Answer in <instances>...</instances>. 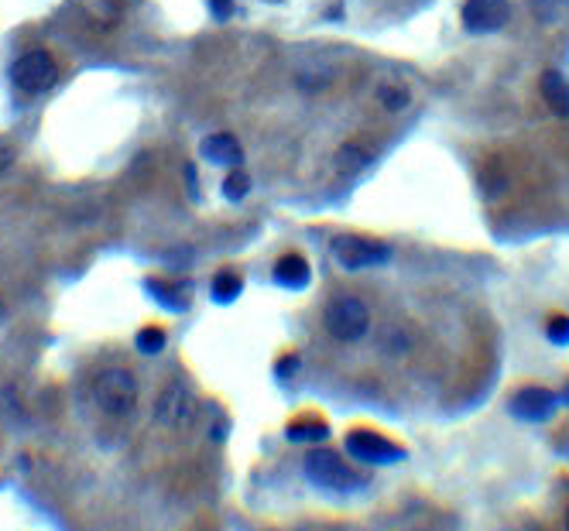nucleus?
<instances>
[{
	"label": "nucleus",
	"instance_id": "nucleus-1",
	"mask_svg": "<svg viewBox=\"0 0 569 531\" xmlns=\"http://www.w3.org/2000/svg\"><path fill=\"white\" fill-rule=\"evenodd\" d=\"M93 401L103 415L110 418H131L138 412V381L127 367H103L100 374L93 377Z\"/></svg>",
	"mask_w": 569,
	"mask_h": 531
},
{
	"label": "nucleus",
	"instance_id": "nucleus-2",
	"mask_svg": "<svg viewBox=\"0 0 569 531\" xmlns=\"http://www.w3.org/2000/svg\"><path fill=\"white\" fill-rule=\"evenodd\" d=\"M302 470H306L312 484L330 490V494H354V490L364 487V477L350 470V466L340 460V453H333V449L326 446H312L306 460H302Z\"/></svg>",
	"mask_w": 569,
	"mask_h": 531
},
{
	"label": "nucleus",
	"instance_id": "nucleus-3",
	"mask_svg": "<svg viewBox=\"0 0 569 531\" xmlns=\"http://www.w3.org/2000/svg\"><path fill=\"white\" fill-rule=\"evenodd\" d=\"M323 326L333 340L340 343H360L371 329V309L357 295H333L323 309Z\"/></svg>",
	"mask_w": 569,
	"mask_h": 531
},
{
	"label": "nucleus",
	"instance_id": "nucleus-4",
	"mask_svg": "<svg viewBox=\"0 0 569 531\" xmlns=\"http://www.w3.org/2000/svg\"><path fill=\"white\" fill-rule=\"evenodd\" d=\"M155 422L165 432H189L196 425V394L186 381L172 377L155 398Z\"/></svg>",
	"mask_w": 569,
	"mask_h": 531
},
{
	"label": "nucleus",
	"instance_id": "nucleus-5",
	"mask_svg": "<svg viewBox=\"0 0 569 531\" xmlns=\"http://www.w3.org/2000/svg\"><path fill=\"white\" fill-rule=\"evenodd\" d=\"M330 251L336 257V264L347 271H360V268H378L391 257V247L384 240L374 237H360V233H340V237L330 240Z\"/></svg>",
	"mask_w": 569,
	"mask_h": 531
},
{
	"label": "nucleus",
	"instance_id": "nucleus-6",
	"mask_svg": "<svg viewBox=\"0 0 569 531\" xmlns=\"http://www.w3.org/2000/svg\"><path fill=\"white\" fill-rule=\"evenodd\" d=\"M55 79H59V62H55L52 52H45V48H31V52L18 55L11 66V83L18 86L21 93H31V96L52 90Z\"/></svg>",
	"mask_w": 569,
	"mask_h": 531
},
{
	"label": "nucleus",
	"instance_id": "nucleus-7",
	"mask_svg": "<svg viewBox=\"0 0 569 531\" xmlns=\"http://www.w3.org/2000/svg\"><path fill=\"white\" fill-rule=\"evenodd\" d=\"M343 446H347V453L354 456V460H364V463L388 466V463L405 460V449H402V446H395L391 439H384V436H378V432H371V429H354V432H347Z\"/></svg>",
	"mask_w": 569,
	"mask_h": 531
},
{
	"label": "nucleus",
	"instance_id": "nucleus-8",
	"mask_svg": "<svg viewBox=\"0 0 569 531\" xmlns=\"http://www.w3.org/2000/svg\"><path fill=\"white\" fill-rule=\"evenodd\" d=\"M508 0H467L463 4V28L474 35H494L508 24Z\"/></svg>",
	"mask_w": 569,
	"mask_h": 531
},
{
	"label": "nucleus",
	"instance_id": "nucleus-9",
	"mask_svg": "<svg viewBox=\"0 0 569 531\" xmlns=\"http://www.w3.org/2000/svg\"><path fill=\"white\" fill-rule=\"evenodd\" d=\"M511 415L522 422H546V418L559 408V398L546 388H525L511 398Z\"/></svg>",
	"mask_w": 569,
	"mask_h": 531
},
{
	"label": "nucleus",
	"instance_id": "nucleus-10",
	"mask_svg": "<svg viewBox=\"0 0 569 531\" xmlns=\"http://www.w3.org/2000/svg\"><path fill=\"white\" fill-rule=\"evenodd\" d=\"M203 155H206V162H213V165L237 168L240 158H244V151H240L234 134H210V138L203 141Z\"/></svg>",
	"mask_w": 569,
	"mask_h": 531
},
{
	"label": "nucleus",
	"instance_id": "nucleus-11",
	"mask_svg": "<svg viewBox=\"0 0 569 531\" xmlns=\"http://www.w3.org/2000/svg\"><path fill=\"white\" fill-rule=\"evenodd\" d=\"M539 90H542V100L549 103L552 114H556V117H569V83H566L563 72H556V69L542 72Z\"/></svg>",
	"mask_w": 569,
	"mask_h": 531
},
{
	"label": "nucleus",
	"instance_id": "nucleus-12",
	"mask_svg": "<svg viewBox=\"0 0 569 531\" xmlns=\"http://www.w3.org/2000/svg\"><path fill=\"white\" fill-rule=\"evenodd\" d=\"M309 278H312V268H309L306 257H299V254L278 257V264H275V281H278V285H285V288H306Z\"/></svg>",
	"mask_w": 569,
	"mask_h": 531
},
{
	"label": "nucleus",
	"instance_id": "nucleus-13",
	"mask_svg": "<svg viewBox=\"0 0 569 531\" xmlns=\"http://www.w3.org/2000/svg\"><path fill=\"white\" fill-rule=\"evenodd\" d=\"M532 4V14L539 24H546V28H552V24L563 21V14L569 11V0H528Z\"/></svg>",
	"mask_w": 569,
	"mask_h": 531
},
{
	"label": "nucleus",
	"instance_id": "nucleus-14",
	"mask_svg": "<svg viewBox=\"0 0 569 531\" xmlns=\"http://www.w3.org/2000/svg\"><path fill=\"white\" fill-rule=\"evenodd\" d=\"M378 100L381 107L388 110V114H402V110L412 103V93L405 90V86H395V83H384L378 90Z\"/></svg>",
	"mask_w": 569,
	"mask_h": 531
},
{
	"label": "nucleus",
	"instance_id": "nucleus-15",
	"mask_svg": "<svg viewBox=\"0 0 569 531\" xmlns=\"http://www.w3.org/2000/svg\"><path fill=\"white\" fill-rule=\"evenodd\" d=\"M240 295V275L237 271H220V275L213 278V299L216 302H234Z\"/></svg>",
	"mask_w": 569,
	"mask_h": 531
},
{
	"label": "nucleus",
	"instance_id": "nucleus-16",
	"mask_svg": "<svg viewBox=\"0 0 569 531\" xmlns=\"http://www.w3.org/2000/svg\"><path fill=\"white\" fill-rule=\"evenodd\" d=\"M364 165H367V155L360 144H343L340 155H336V168H340V172H360Z\"/></svg>",
	"mask_w": 569,
	"mask_h": 531
},
{
	"label": "nucleus",
	"instance_id": "nucleus-17",
	"mask_svg": "<svg viewBox=\"0 0 569 531\" xmlns=\"http://www.w3.org/2000/svg\"><path fill=\"white\" fill-rule=\"evenodd\" d=\"M138 350L141 353H162L165 350V329L162 326H144L138 333Z\"/></svg>",
	"mask_w": 569,
	"mask_h": 531
},
{
	"label": "nucleus",
	"instance_id": "nucleus-18",
	"mask_svg": "<svg viewBox=\"0 0 569 531\" xmlns=\"http://www.w3.org/2000/svg\"><path fill=\"white\" fill-rule=\"evenodd\" d=\"M247 189H251V179H247L240 168H234V172L227 175V182H223V196L230 199V203H237V199L247 196Z\"/></svg>",
	"mask_w": 569,
	"mask_h": 531
},
{
	"label": "nucleus",
	"instance_id": "nucleus-19",
	"mask_svg": "<svg viewBox=\"0 0 569 531\" xmlns=\"http://www.w3.org/2000/svg\"><path fill=\"white\" fill-rule=\"evenodd\" d=\"M546 333H549V340L556 343V347H566V343H569V316H552Z\"/></svg>",
	"mask_w": 569,
	"mask_h": 531
},
{
	"label": "nucleus",
	"instance_id": "nucleus-20",
	"mask_svg": "<svg viewBox=\"0 0 569 531\" xmlns=\"http://www.w3.org/2000/svg\"><path fill=\"white\" fill-rule=\"evenodd\" d=\"M326 432H330V429H326V425L323 422H316V425H292V429H288V439H326Z\"/></svg>",
	"mask_w": 569,
	"mask_h": 531
},
{
	"label": "nucleus",
	"instance_id": "nucleus-21",
	"mask_svg": "<svg viewBox=\"0 0 569 531\" xmlns=\"http://www.w3.org/2000/svg\"><path fill=\"white\" fill-rule=\"evenodd\" d=\"M210 7H213L216 18H227V14L234 11V0H210Z\"/></svg>",
	"mask_w": 569,
	"mask_h": 531
},
{
	"label": "nucleus",
	"instance_id": "nucleus-22",
	"mask_svg": "<svg viewBox=\"0 0 569 531\" xmlns=\"http://www.w3.org/2000/svg\"><path fill=\"white\" fill-rule=\"evenodd\" d=\"M559 401H566V405H569V388H566V394H563V398H559Z\"/></svg>",
	"mask_w": 569,
	"mask_h": 531
},
{
	"label": "nucleus",
	"instance_id": "nucleus-23",
	"mask_svg": "<svg viewBox=\"0 0 569 531\" xmlns=\"http://www.w3.org/2000/svg\"><path fill=\"white\" fill-rule=\"evenodd\" d=\"M0 319H4V299H0Z\"/></svg>",
	"mask_w": 569,
	"mask_h": 531
},
{
	"label": "nucleus",
	"instance_id": "nucleus-24",
	"mask_svg": "<svg viewBox=\"0 0 569 531\" xmlns=\"http://www.w3.org/2000/svg\"><path fill=\"white\" fill-rule=\"evenodd\" d=\"M566 525H569V511H566Z\"/></svg>",
	"mask_w": 569,
	"mask_h": 531
}]
</instances>
